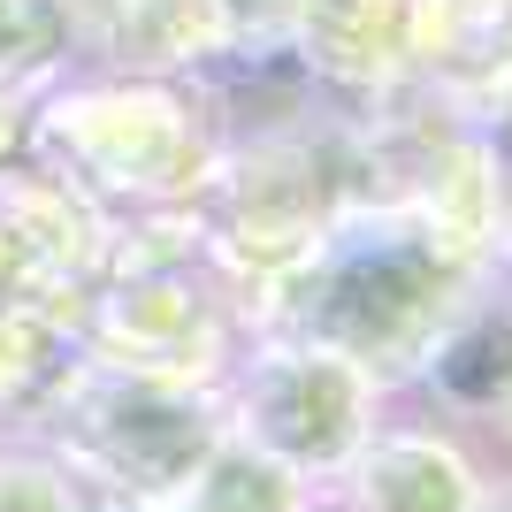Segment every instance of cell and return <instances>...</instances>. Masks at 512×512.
<instances>
[{
	"label": "cell",
	"instance_id": "3957f363",
	"mask_svg": "<svg viewBox=\"0 0 512 512\" xmlns=\"http://www.w3.org/2000/svg\"><path fill=\"white\" fill-rule=\"evenodd\" d=\"M23 436H39L100 512H169L230 436V406L222 390L146 383L77 352V367Z\"/></svg>",
	"mask_w": 512,
	"mask_h": 512
},
{
	"label": "cell",
	"instance_id": "8992f818",
	"mask_svg": "<svg viewBox=\"0 0 512 512\" xmlns=\"http://www.w3.org/2000/svg\"><path fill=\"white\" fill-rule=\"evenodd\" d=\"M490 482H497V459L482 451L474 428L413 406V398H390L375 436L329 482V497L352 512H482Z\"/></svg>",
	"mask_w": 512,
	"mask_h": 512
},
{
	"label": "cell",
	"instance_id": "4fadbf2b",
	"mask_svg": "<svg viewBox=\"0 0 512 512\" xmlns=\"http://www.w3.org/2000/svg\"><path fill=\"white\" fill-rule=\"evenodd\" d=\"M214 8H222L230 54H283L306 16V0H214Z\"/></svg>",
	"mask_w": 512,
	"mask_h": 512
},
{
	"label": "cell",
	"instance_id": "2e32d148",
	"mask_svg": "<svg viewBox=\"0 0 512 512\" xmlns=\"http://www.w3.org/2000/svg\"><path fill=\"white\" fill-rule=\"evenodd\" d=\"M482 451L497 459V474H512V390L497 398V413L482 421Z\"/></svg>",
	"mask_w": 512,
	"mask_h": 512
},
{
	"label": "cell",
	"instance_id": "9c48e42d",
	"mask_svg": "<svg viewBox=\"0 0 512 512\" xmlns=\"http://www.w3.org/2000/svg\"><path fill=\"white\" fill-rule=\"evenodd\" d=\"M69 367H77V337H69L62 314L0 299V436L39 421Z\"/></svg>",
	"mask_w": 512,
	"mask_h": 512
},
{
	"label": "cell",
	"instance_id": "52a82bcc",
	"mask_svg": "<svg viewBox=\"0 0 512 512\" xmlns=\"http://www.w3.org/2000/svg\"><path fill=\"white\" fill-rule=\"evenodd\" d=\"M107 253H115L107 222L54 169H39V161L0 169V299L77 321Z\"/></svg>",
	"mask_w": 512,
	"mask_h": 512
},
{
	"label": "cell",
	"instance_id": "8fae6325",
	"mask_svg": "<svg viewBox=\"0 0 512 512\" xmlns=\"http://www.w3.org/2000/svg\"><path fill=\"white\" fill-rule=\"evenodd\" d=\"M77 62L62 0H0V92H46Z\"/></svg>",
	"mask_w": 512,
	"mask_h": 512
},
{
	"label": "cell",
	"instance_id": "5b68a950",
	"mask_svg": "<svg viewBox=\"0 0 512 512\" xmlns=\"http://www.w3.org/2000/svg\"><path fill=\"white\" fill-rule=\"evenodd\" d=\"M222 406H230V436L268 451L299 482L329 490L390 413V390L360 375L344 352H321L306 337H245L222 383Z\"/></svg>",
	"mask_w": 512,
	"mask_h": 512
},
{
	"label": "cell",
	"instance_id": "6da1fadb",
	"mask_svg": "<svg viewBox=\"0 0 512 512\" xmlns=\"http://www.w3.org/2000/svg\"><path fill=\"white\" fill-rule=\"evenodd\" d=\"M222 146L230 107L214 69L146 77L69 62L31 115V161L107 222V260H199V199Z\"/></svg>",
	"mask_w": 512,
	"mask_h": 512
},
{
	"label": "cell",
	"instance_id": "9a60e30c",
	"mask_svg": "<svg viewBox=\"0 0 512 512\" xmlns=\"http://www.w3.org/2000/svg\"><path fill=\"white\" fill-rule=\"evenodd\" d=\"M451 16H459V31H467L474 46H497L512 31V0H444Z\"/></svg>",
	"mask_w": 512,
	"mask_h": 512
},
{
	"label": "cell",
	"instance_id": "d6986e66",
	"mask_svg": "<svg viewBox=\"0 0 512 512\" xmlns=\"http://www.w3.org/2000/svg\"><path fill=\"white\" fill-rule=\"evenodd\" d=\"M306 512H352V505H337V497L321 490V497H314V505H306Z\"/></svg>",
	"mask_w": 512,
	"mask_h": 512
},
{
	"label": "cell",
	"instance_id": "ac0fdd59",
	"mask_svg": "<svg viewBox=\"0 0 512 512\" xmlns=\"http://www.w3.org/2000/svg\"><path fill=\"white\" fill-rule=\"evenodd\" d=\"M482 512H512V474H497L490 497H482Z\"/></svg>",
	"mask_w": 512,
	"mask_h": 512
},
{
	"label": "cell",
	"instance_id": "7c38bea8",
	"mask_svg": "<svg viewBox=\"0 0 512 512\" xmlns=\"http://www.w3.org/2000/svg\"><path fill=\"white\" fill-rule=\"evenodd\" d=\"M0 512H100V505L39 436L8 428L0 436Z\"/></svg>",
	"mask_w": 512,
	"mask_h": 512
},
{
	"label": "cell",
	"instance_id": "ba28073f",
	"mask_svg": "<svg viewBox=\"0 0 512 512\" xmlns=\"http://www.w3.org/2000/svg\"><path fill=\"white\" fill-rule=\"evenodd\" d=\"M62 16L85 69L184 77V69L230 62V31L214 0H62Z\"/></svg>",
	"mask_w": 512,
	"mask_h": 512
},
{
	"label": "cell",
	"instance_id": "277c9868",
	"mask_svg": "<svg viewBox=\"0 0 512 512\" xmlns=\"http://www.w3.org/2000/svg\"><path fill=\"white\" fill-rule=\"evenodd\" d=\"M69 337L85 360L146 375V383L222 390L245 352V321L199 260H107Z\"/></svg>",
	"mask_w": 512,
	"mask_h": 512
},
{
	"label": "cell",
	"instance_id": "e0dca14e",
	"mask_svg": "<svg viewBox=\"0 0 512 512\" xmlns=\"http://www.w3.org/2000/svg\"><path fill=\"white\" fill-rule=\"evenodd\" d=\"M497 138H512V31L497 39Z\"/></svg>",
	"mask_w": 512,
	"mask_h": 512
},
{
	"label": "cell",
	"instance_id": "ffe728a7",
	"mask_svg": "<svg viewBox=\"0 0 512 512\" xmlns=\"http://www.w3.org/2000/svg\"><path fill=\"white\" fill-rule=\"evenodd\" d=\"M505 176H512V138H505Z\"/></svg>",
	"mask_w": 512,
	"mask_h": 512
},
{
	"label": "cell",
	"instance_id": "30bf717a",
	"mask_svg": "<svg viewBox=\"0 0 512 512\" xmlns=\"http://www.w3.org/2000/svg\"><path fill=\"white\" fill-rule=\"evenodd\" d=\"M314 482H299L291 467H276L268 451H253L245 436H222L214 459L192 474V490L176 497L169 512H306L314 505Z\"/></svg>",
	"mask_w": 512,
	"mask_h": 512
},
{
	"label": "cell",
	"instance_id": "5bb4252c",
	"mask_svg": "<svg viewBox=\"0 0 512 512\" xmlns=\"http://www.w3.org/2000/svg\"><path fill=\"white\" fill-rule=\"evenodd\" d=\"M31 115H39V92H0V169L31 161Z\"/></svg>",
	"mask_w": 512,
	"mask_h": 512
},
{
	"label": "cell",
	"instance_id": "7a4b0ae2",
	"mask_svg": "<svg viewBox=\"0 0 512 512\" xmlns=\"http://www.w3.org/2000/svg\"><path fill=\"white\" fill-rule=\"evenodd\" d=\"M482 283L490 276L467 268L451 245H436L406 207L360 199L329 222L321 253L306 260V276L291 283V299L260 337H306L321 352H344L390 398H406L444 329L482 299Z\"/></svg>",
	"mask_w": 512,
	"mask_h": 512
}]
</instances>
